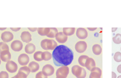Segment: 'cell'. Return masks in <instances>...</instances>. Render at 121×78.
<instances>
[{"label": "cell", "mask_w": 121, "mask_h": 78, "mask_svg": "<svg viewBox=\"0 0 121 78\" xmlns=\"http://www.w3.org/2000/svg\"><path fill=\"white\" fill-rule=\"evenodd\" d=\"M49 31L50 28H39L37 29L38 33L41 36H47Z\"/></svg>", "instance_id": "7402d4cb"}, {"label": "cell", "mask_w": 121, "mask_h": 78, "mask_svg": "<svg viewBox=\"0 0 121 78\" xmlns=\"http://www.w3.org/2000/svg\"><path fill=\"white\" fill-rule=\"evenodd\" d=\"M71 72L77 78H85L87 74L85 69L78 65H75L72 67Z\"/></svg>", "instance_id": "3957f363"}, {"label": "cell", "mask_w": 121, "mask_h": 78, "mask_svg": "<svg viewBox=\"0 0 121 78\" xmlns=\"http://www.w3.org/2000/svg\"><path fill=\"white\" fill-rule=\"evenodd\" d=\"M76 35L80 39H85L87 37V31L85 28H78L76 31Z\"/></svg>", "instance_id": "4fadbf2b"}, {"label": "cell", "mask_w": 121, "mask_h": 78, "mask_svg": "<svg viewBox=\"0 0 121 78\" xmlns=\"http://www.w3.org/2000/svg\"><path fill=\"white\" fill-rule=\"evenodd\" d=\"M36 50V46L34 44L32 43H29L27 44L25 48V51L27 54H32L35 52Z\"/></svg>", "instance_id": "ac0fdd59"}, {"label": "cell", "mask_w": 121, "mask_h": 78, "mask_svg": "<svg viewBox=\"0 0 121 78\" xmlns=\"http://www.w3.org/2000/svg\"></svg>", "instance_id": "ab89813d"}, {"label": "cell", "mask_w": 121, "mask_h": 78, "mask_svg": "<svg viewBox=\"0 0 121 78\" xmlns=\"http://www.w3.org/2000/svg\"><path fill=\"white\" fill-rule=\"evenodd\" d=\"M89 58L86 55H81L78 58V62L80 65L83 67H85L86 62L87 59Z\"/></svg>", "instance_id": "cb8c5ba5"}, {"label": "cell", "mask_w": 121, "mask_h": 78, "mask_svg": "<svg viewBox=\"0 0 121 78\" xmlns=\"http://www.w3.org/2000/svg\"><path fill=\"white\" fill-rule=\"evenodd\" d=\"M92 49L93 53L96 55H99L102 53V48L99 44H96L93 45Z\"/></svg>", "instance_id": "ffe728a7"}, {"label": "cell", "mask_w": 121, "mask_h": 78, "mask_svg": "<svg viewBox=\"0 0 121 78\" xmlns=\"http://www.w3.org/2000/svg\"><path fill=\"white\" fill-rule=\"evenodd\" d=\"M88 29L91 31H94L96 30L97 28H87Z\"/></svg>", "instance_id": "e575fe53"}, {"label": "cell", "mask_w": 121, "mask_h": 78, "mask_svg": "<svg viewBox=\"0 0 121 78\" xmlns=\"http://www.w3.org/2000/svg\"><path fill=\"white\" fill-rule=\"evenodd\" d=\"M28 29L30 30L31 31L34 32L36 31L37 30L38 28H28Z\"/></svg>", "instance_id": "1f68e13d"}, {"label": "cell", "mask_w": 121, "mask_h": 78, "mask_svg": "<svg viewBox=\"0 0 121 78\" xmlns=\"http://www.w3.org/2000/svg\"><path fill=\"white\" fill-rule=\"evenodd\" d=\"M43 52L41 51H37L35 52L34 55V58L35 60L38 62L43 60L42 55Z\"/></svg>", "instance_id": "d4e9b609"}, {"label": "cell", "mask_w": 121, "mask_h": 78, "mask_svg": "<svg viewBox=\"0 0 121 78\" xmlns=\"http://www.w3.org/2000/svg\"><path fill=\"white\" fill-rule=\"evenodd\" d=\"M20 37L22 41L25 43H29L32 40L31 34L27 31H24L22 32Z\"/></svg>", "instance_id": "5bb4252c"}, {"label": "cell", "mask_w": 121, "mask_h": 78, "mask_svg": "<svg viewBox=\"0 0 121 78\" xmlns=\"http://www.w3.org/2000/svg\"></svg>", "instance_id": "f35d334b"}, {"label": "cell", "mask_w": 121, "mask_h": 78, "mask_svg": "<svg viewBox=\"0 0 121 78\" xmlns=\"http://www.w3.org/2000/svg\"><path fill=\"white\" fill-rule=\"evenodd\" d=\"M69 72V68L68 66H62L59 67L56 72L57 78H66Z\"/></svg>", "instance_id": "5b68a950"}, {"label": "cell", "mask_w": 121, "mask_h": 78, "mask_svg": "<svg viewBox=\"0 0 121 78\" xmlns=\"http://www.w3.org/2000/svg\"><path fill=\"white\" fill-rule=\"evenodd\" d=\"M75 31V28H63V32L67 36H70L74 34Z\"/></svg>", "instance_id": "44dd1931"}, {"label": "cell", "mask_w": 121, "mask_h": 78, "mask_svg": "<svg viewBox=\"0 0 121 78\" xmlns=\"http://www.w3.org/2000/svg\"><path fill=\"white\" fill-rule=\"evenodd\" d=\"M68 37L62 32H58L56 35V39L58 43L63 44L68 40Z\"/></svg>", "instance_id": "9a60e30c"}, {"label": "cell", "mask_w": 121, "mask_h": 78, "mask_svg": "<svg viewBox=\"0 0 121 78\" xmlns=\"http://www.w3.org/2000/svg\"><path fill=\"white\" fill-rule=\"evenodd\" d=\"M117 78H121V75H120V76H118Z\"/></svg>", "instance_id": "74e56055"}, {"label": "cell", "mask_w": 121, "mask_h": 78, "mask_svg": "<svg viewBox=\"0 0 121 78\" xmlns=\"http://www.w3.org/2000/svg\"><path fill=\"white\" fill-rule=\"evenodd\" d=\"M8 73L5 71H2L0 73V78H9Z\"/></svg>", "instance_id": "f546056e"}, {"label": "cell", "mask_w": 121, "mask_h": 78, "mask_svg": "<svg viewBox=\"0 0 121 78\" xmlns=\"http://www.w3.org/2000/svg\"><path fill=\"white\" fill-rule=\"evenodd\" d=\"M29 57L26 53L20 54L18 57V63L22 66H26L29 63Z\"/></svg>", "instance_id": "7c38bea8"}, {"label": "cell", "mask_w": 121, "mask_h": 78, "mask_svg": "<svg viewBox=\"0 0 121 78\" xmlns=\"http://www.w3.org/2000/svg\"><path fill=\"white\" fill-rule=\"evenodd\" d=\"M54 65L57 67L67 66L72 63L73 53L70 48L64 45L58 46L52 52Z\"/></svg>", "instance_id": "6da1fadb"}, {"label": "cell", "mask_w": 121, "mask_h": 78, "mask_svg": "<svg viewBox=\"0 0 121 78\" xmlns=\"http://www.w3.org/2000/svg\"><path fill=\"white\" fill-rule=\"evenodd\" d=\"M10 47L15 52H19L22 50L23 45L22 42L19 40L13 41L10 45Z\"/></svg>", "instance_id": "9c48e42d"}, {"label": "cell", "mask_w": 121, "mask_h": 78, "mask_svg": "<svg viewBox=\"0 0 121 78\" xmlns=\"http://www.w3.org/2000/svg\"><path fill=\"white\" fill-rule=\"evenodd\" d=\"M58 32V31L56 28H50V31L47 36L50 38H54L56 37V35Z\"/></svg>", "instance_id": "603a6c76"}, {"label": "cell", "mask_w": 121, "mask_h": 78, "mask_svg": "<svg viewBox=\"0 0 121 78\" xmlns=\"http://www.w3.org/2000/svg\"><path fill=\"white\" fill-rule=\"evenodd\" d=\"M112 78H117V74L114 72L112 71Z\"/></svg>", "instance_id": "836d02e7"}, {"label": "cell", "mask_w": 121, "mask_h": 78, "mask_svg": "<svg viewBox=\"0 0 121 78\" xmlns=\"http://www.w3.org/2000/svg\"><path fill=\"white\" fill-rule=\"evenodd\" d=\"M42 71L47 76H50L54 74L55 69L51 65L47 64L43 66L42 68Z\"/></svg>", "instance_id": "30bf717a"}, {"label": "cell", "mask_w": 121, "mask_h": 78, "mask_svg": "<svg viewBox=\"0 0 121 78\" xmlns=\"http://www.w3.org/2000/svg\"><path fill=\"white\" fill-rule=\"evenodd\" d=\"M90 74L89 78H101L102 72L99 67H95L93 68Z\"/></svg>", "instance_id": "2e32d148"}, {"label": "cell", "mask_w": 121, "mask_h": 78, "mask_svg": "<svg viewBox=\"0 0 121 78\" xmlns=\"http://www.w3.org/2000/svg\"><path fill=\"white\" fill-rule=\"evenodd\" d=\"M6 70L8 72L11 73L16 72L18 69V66L17 64L13 60H9L6 63Z\"/></svg>", "instance_id": "52a82bcc"}, {"label": "cell", "mask_w": 121, "mask_h": 78, "mask_svg": "<svg viewBox=\"0 0 121 78\" xmlns=\"http://www.w3.org/2000/svg\"><path fill=\"white\" fill-rule=\"evenodd\" d=\"M85 67L89 71H92L93 68L95 67V60L92 58H88L86 60Z\"/></svg>", "instance_id": "e0dca14e"}, {"label": "cell", "mask_w": 121, "mask_h": 78, "mask_svg": "<svg viewBox=\"0 0 121 78\" xmlns=\"http://www.w3.org/2000/svg\"><path fill=\"white\" fill-rule=\"evenodd\" d=\"M87 44L85 41H80L76 43L75 45L76 51L79 53L84 52L87 48Z\"/></svg>", "instance_id": "ba28073f"}, {"label": "cell", "mask_w": 121, "mask_h": 78, "mask_svg": "<svg viewBox=\"0 0 121 78\" xmlns=\"http://www.w3.org/2000/svg\"><path fill=\"white\" fill-rule=\"evenodd\" d=\"M113 42L116 44H119L121 43V34L117 33L112 38Z\"/></svg>", "instance_id": "4316f807"}, {"label": "cell", "mask_w": 121, "mask_h": 78, "mask_svg": "<svg viewBox=\"0 0 121 78\" xmlns=\"http://www.w3.org/2000/svg\"><path fill=\"white\" fill-rule=\"evenodd\" d=\"M114 60L117 62H121V53L120 52H117L115 53L114 56Z\"/></svg>", "instance_id": "83f0119b"}, {"label": "cell", "mask_w": 121, "mask_h": 78, "mask_svg": "<svg viewBox=\"0 0 121 78\" xmlns=\"http://www.w3.org/2000/svg\"><path fill=\"white\" fill-rule=\"evenodd\" d=\"M7 29V28H0V30L2 31V30H5L6 29Z\"/></svg>", "instance_id": "8d00e7d4"}, {"label": "cell", "mask_w": 121, "mask_h": 78, "mask_svg": "<svg viewBox=\"0 0 121 78\" xmlns=\"http://www.w3.org/2000/svg\"><path fill=\"white\" fill-rule=\"evenodd\" d=\"M2 40L5 43L10 42L14 38V35L11 32L5 31L3 32L1 34Z\"/></svg>", "instance_id": "8fae6325"}, {"label": "cell", "mask_w": 121, "mask_h": 78, "mask_svg": "<svg viewBox=\"0 0 121 78\" xmlns=\"http://www.w3.org/2000/svg\"><path fill=\"white\" fill-rule=\"evenodd\" d=\"M35 78H48V76L45 75L42 71L39 72L36 74Z\"/></svg>", "instance_id": "f1b7e54d"}, {"label": "cell", "mask_w": 121, "mask_h": 78, "mask_svg": "<svg viewBox=\"0 0 121 78\" xmlns=\"http://www.w3.org/2000/svg\"><path fill=\"white\" fill-rule=\"evenodd\" d=\"M41 46L44 50H54L58 46V44L53 39H45L41 41Z\"/></svg>", "instance_id": "7a4b0ae2"}, {"label": "cell", "mask_w": 121, "mask_h": 78, "mask_svg": "<svg viewBox=\"0 0 121 78\" xmlns=\"http://www.w3.org/2000/svg\"><path fill=\"white\" fill-rule=\"evenodd\" d=\"M0 58L1 60L5 62H7L10 60L11 54L9 49L0 50Z\"/></svg>", "instance_id": "8992f818"}, {"label": "cell", "mask_w": 121, "mask_h": 78, "mask_svg": "<svg viewBox=\"0 0 121 78\" xmlns=\"http://www.w3.org/2000/svg\"><path fill=\"white\" fill-rule=\"evenodd\" d=\"M42 59L45 61H48L51 59L52 55L51 53L48 51L43 52L42 55Z\"/></svg>", "instance_id": "484cf974"}, {"label": "cell", "mask_w": 121, "mask_h": 78, "mask_svg": "<svg viewBox=\"0 0 121 78\" xmlns=\"http://www.w3.org/2000/svg\"><path fill=\"white\" fill-rule=\"evenodd\" d=\"M117 70L119 73L121 74V64L118 65L117 68Z\"/></svg>", "instance_id": "d6a6232c"}, {"label": "cell", "mask_w": 121, "mask_h": 78, "mask_svg": "<svg viewBox=\"0 0 121 78\" xmlns=\"http://www.w3.org/2000/svg\"><path fill=\"white\" fill-rule=\"evenodd\" d=\"M21 28H10L12 31L14 32L18 31L21 29Z\"/></svg>", "instance_id": "4dcf8cb0"}, {"label": "cell", "mask_w": 121, "mask_h": 78, "mask_svg": "<svg viewBox=\"0 0 121 78\" xmlns=\"http://www.w3.org/2000/svg\"><path fill=\"white\" fill-rule=\"evenodd\" d=\"M30 72L31 71L29 67L24 66L20 67L17 74L11 78H27Z\"/></svg>", "instance_id": "277c9868"}, {"label": "cell", "mask_w": 121, "mask_h": 78, "mask_svg": "<svg viewBox=\"0 0 121 78\" xmlns=\"http://www.w3.org/2000/svg\"><path fill=\"white\" fill-rule=\"evenodd\" d=\"M117 29V28H112V32H114Z\"/></svg>", "instance_id": "d590c367"}, {"label": "cell", "mask_w": 121, "mask_h": 78, "mask_svg": "<svg viewBox=\"0 0 121 78\" xmlns=\"http://www.w3.org/2000/svg\"><path fill=\"white\" fill-rule=\"evenodd\" d=\"M31 72L34 73L38 71L39 69V63L35 61H32L30 63L28 66Z\"/></svg>", "instance_id": "d6986e66"}]
</instances>
